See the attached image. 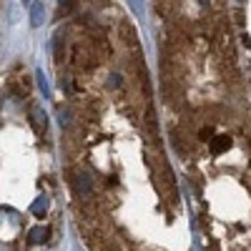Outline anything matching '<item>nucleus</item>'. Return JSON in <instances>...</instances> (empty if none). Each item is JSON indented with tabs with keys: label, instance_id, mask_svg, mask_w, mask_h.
Wrapping results in <instances>:
<instances>
[{
	"label": "nucleus",
	"instance_id": "obj_1",
	"mask_svg": "<svg viewBox=\"0 0 251 251\" xmlns=\"http://www.w3.org/2000/svg\"><path fill=\"white\" fill-rule=\"evenodd\" d=\"M46 239H48V228L46 226H38V228L30 231V244H43Z\"/></svg>",
	"mask_w": 251,
	"mask_h": 251
},
{
	"label": "nucleus",
	"instance_id": "obj_2",
	"mask_svg": "<svg viewBox=\"0 0 251 251\" xmlns=\"http://www.w3.org/2000/svg\"><path fill=\"white\" fill-rule=\"evenodd\" d=\"M30 23L38 28L40 23H43V5L40 3H33V10H30Z\"/></svg>",
	"mask_w": 251,
	"mask_h": 251
},
{
	"label": "nucleus",
	"instance_id": "obj_3",
	"mask_svg": "<svg viewBox=\"0 0 251 251\" xmlns=\"http://www.w3.org/2000/svg\"><path fill=\"white\" fill-rule=\"evenodd\" d=\"M60 5H71V0H60Z\"/></svg>",
	"mask_w": 251,
	"mask_h": 251
},
{
	"label": "nucleus",
	"instance_id": "obj_4",
	"mask_svg": "<svg viewBox=\"0 0 251 251\" xmlns=\"http://www.w3.org/2000/svg\"><path fill=\"white\" fill-rule=\"evenodd\" d=\"M23 3H30V0H23Z\"/></svg>",
	"mask_w": 251,
	"mask_h": 251
}]
</instances>
